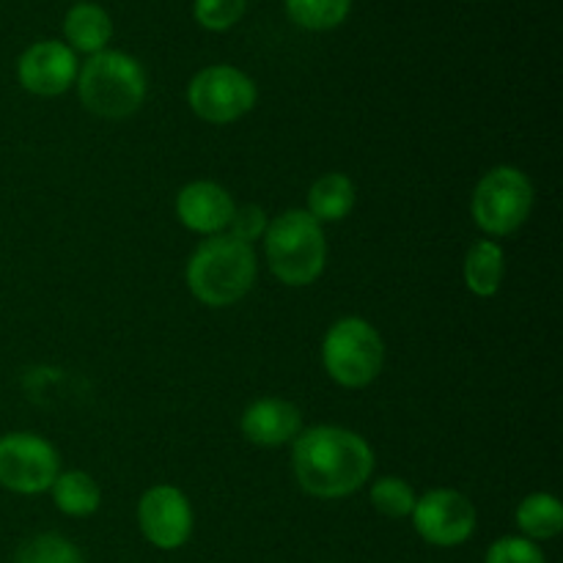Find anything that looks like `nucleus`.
<instances>
[{
	"instance_id": "a211bd4d",
	"label": "nucleus",
	"mask_w": 563,
	"mask_h": 563,
	"mask_svg": "<svg viewBox=\"0 0 563 563\" xmlns=\"http://www.w3.org/2000/svg\"><path fill=\"white\" fill-rule=\"evenodd\" d=\"M55 509L66 517H91L102 506V489L93 482V476L82 471L58 473V478L49 487Z\"/></svg>"
},
{
	"instance_id": "b1692460",
	"label": "nucleus",
	"mask_w": 563,
	"mask_h": 563,
	"mask_svg": "<svg viewBox=\"0 0 563 563\" xmlns=\"http://www.w3.org/2000/svg\"><path fill=\"white\" fill-rule=\"evenodd\" d=\"M267 212L256 203H245V207H236L234 214H231V223H229V234L234 240L245 242V245H253L256 240H264L267 234Z\"/></svg>"
},
{
	"instance_id": "f8f14e48",
	"label": "nucleus",
	"mask_w": 563,
	"mask_h": 563,
	"mask_svg": "<svg viewBox=\"0 0 563 563\" xmlns=\"http://www.w3.org/2000/svg\"><path fill=\"white\" fill-rule=\"evenodd\" d=\"M234 209V198L218 181H190L176 196V218L185 229L196 231V234H223V229H229Z\"/></svg>"
},
{
	"instance_id": "6ab92c4d",
	"label": "nucleus",
	"mask_w": 563,
	"mask_h": 563,
	"mask_svg": "<svg viewBox=\"0 0 563 563\" xmlns=\"http://www.w3.org/2000/svg\"><path fill=\"white\" fill-rule=\"evenodd\" d=\"M352 0H286L291 22L306 31H333L350 16Z\"/></svg>"
},
{
	"instance_id": "9b49d317",
	"label": "nucleus",
	"mask_w": 563,
	"mask_h": 563,
	"mask_svg": "<svg viewBox=\"0 0 563 563\" xmlns=\"http://www.w3.org/2000/svg\"><path fill=\"white\" fill-rule=\"evenodd\" d=\"M77 71H80L77 53L69 49V44L55 42V38L31 44L16 60L20 86L36 97H58L69 91L77 82Z\"/></svg>"
},
{
	"instance_id": "f257e3e1",
	"label": "nucleus",
	"mask_w": 563,
	"mask_h": 563,
	"mask_svg": "<svg viewBox=\"0 0 563 563\" xmlns=\"http://www.w3.org/2000/svg\"><path fill=\"white\" fill-rule=\"evenodd\" d=\"M291 471L308 495L339 500L357 493L374 473V451L344 427L302 429L291 443Z\"/></svg>"
},
{
	"instance_id": "4468645a",
	"label": "nucleus",
	"mask_w": 563,
	"mask_h": 563,
	"mask_svg": "<svg viewBox=\"0 0 563 563\" xmlns=\"http://www.w3.org/2000/svg\"><path fill=\"white\" fill-rule=\"evenodd\" d=\"M64 36L69 49L86 55H97L108 49L110 36H113V22L108 11L97 3H77L66 11Z\"/></svg>"
},
{
	"instance_id": "9d476101",
	"label": "nucleus",
	"mask_w": 563,
	"mask_h": 563,
	"mask_svg": "<svg viewBox=\"0 0 563 563\" xmlns=\"http://www.w3.org/2000/svg\"><path fill=\"white\" fill-rule=\"evenodd\" d=\"M192 506L181 489L157 484L137 500V526L143 539L157 550H179L192 537Z\"/></svg>"
},
{
	"instance_id": "7ed1b4c3",
	"label": "nucleus",
	"mask_w": 563,
	"mask_h": 563,
	"mask_svg": "<svg viewBox=\"0 0 563 563\" xmlns=\"http://www.w3.org/2000/svg\"><path fill=\"white\" fill-rule=\"evenodd\" d=\"M75 86L88 113L115 121L137 113L146 99L148 82L146 71L132 55L121 49H102L82 64Z\"/></svg>"
},
{
	"instance_id": "f03ea898",
	"label": "nucleus",
	"mask_w": 563,
	"mask_h": 563,
	"mask_svg": "<svg viewBox=\"0 0 563 563\" xmlns=\"http://www.w3.org/2000/svg\"><path fill=\"white\" fill-rule=\"evenodd\" d=\"M258 275L256 253L231 234H214L187 262V289L209 308H229L253 289Z\"/></svg>"
},
{
	"instance_id": "423d86ee",
	"label": "nucleus",
	"mask_w": 563,
	"mask_h": 563,
	"mask_svg": "<svg viewBox=\"0 0 563 563\" xmlns=\"http://www.w3.org/2000/svg\"><path fill=\"white\" fill-rule=\"evenodd\" d=\"M533 212V185L520 168L498 165L487 170L471 198L473 223L489 236H509Z\"/></svg>"
},
{
	"instance_id": "20e7f679",
	"label": "nucleus",
	"mask_w": 563,
	"mask_h": 563,
	"mask_svg": "<svg viewBox=\"0 0 563 563\" xmlns=\"http://www.w3.org/2000/svg\"><path fill=\"white\" fill-rule=\"evenodd\" d=\"M269 273L286 286H311L328 264L324 231L306 209H289L269 220L264 234Z\"/></svg>"
},
{
	"instance_id": "412c9836",
	"label": "nucleus",
	"mask_w": 563,
	"mask_h": 563,
	"mask_svg": "<svg viewBox=\"0 0 563 563\" xmlns=\"http://www.w3.org/2000/svg\"><path fill=\"white\" fill-rule=\"evenodd\" d=\"M16 563H86L80 550L58 533H38L22 544Z\"/></svg>"
},
{
	"instance_id": "dca6fc26",
	"label": "nucleus",
	"mask_w": 563,
	"mask_h": 563,
	"mask_svg": "<svg viewBox=\"0 0 563 563\" xmlns=\"http://www.w3.org/2000/svg\"><path fill=\"white\" fill-rule=\"evenodd\" d=\"M506 256L495 240H478L465 256V286L476 297H495L504 284Z\"/></svg>"
},
{
	"instance_id": "5701e85b",
	"label": "nucleus",
	"mask_w": 563,
	"mask_h": 563,
	"mask_svg": "<svg viewBox=\"0 0 563 563\" xmlns=\"http://www.w3.org/2000/svg\"><path fill=\"white\" fill-rule=\"evenodd\" d=\"M484 563H548L542 548L526 537H504L489 544Z\"/></svg>"
},
{
	"instance_id": "39448f33",
	"label": "nucleus",
	"mask_w": 563,
	"mask_h": 563,
	"mask_svg": "<svg viewBox=\"0 0 563 563\" xmlns=\"http://www.w3.org/2000/svg\"><path fill=\"white\" fill-rule=\"evenodd\" d=\"M322 366L341 388H366L385 366V344L372 322L344 317L324 333Z\"/></svg>"
},
{
	"instance_id": "f3484780",
	"label": "nucleus",
	"mask_w": 563,
	"mask_h": 563,
	"mask_svg": "<svg viewBox=\"0 0 563 563\" xmlns=\"http://www.w3.org/2000/svg\"><path fill=\"white\" fill-rule=\"evenodd\" d=\"M517 528L531 542H550L563 531V506L555 495L533 493L517 506Z\"/></svg>"
},
{
	"instance_id": "ddd939ff",
	"label": "nucleus",
	"mask_w": 563,
	"mask_h": 563,
	"mask_svg": "<svg viewBox=\"0 0 563 563\" xmlns=\"http://www.w3.org/2000/svg\"><path fill=\"white\" fill-rule=\"evenodd\" d=\"M240 427L253 445L278 449V445L295 443L297 434L302 432V412L291 401L267 396L245 407Z\"/></svg>"
},
{
	"instance_id": "6e6552de",
	"label": "nucleus",
	"mask_w": 563,
	"mask_h": 563,
	"mask_svg": "<svg viewBox=\"0 0 563 563\" xmlns=\"http://www.w3.org/2000/svg\"><path fill=\"white\" fill-rule=\"evenodd\" d=\"M60 473V454L49 440L33 432L0 438V487L16 495L47 493Z\"/></svg>"
},
{
	"instance_id": "2eb2a0df",
	"label": "nucleus",
	"mask_w": 563,
	"mask_h": 563,
	"mask_svg": "<svg viewBox=\"0 0 563 563\" xmlns=\"http://www.w3.org/2000/svg\"><path fill=\"white\" fill-rule=\"evenodd\" d=\"M355 181L346 174H324L322 179H317L308 190V209L306 212L322 223H339L355 207Z\"/></svg>"
},
{
	"instance_id": "1a4fd4ad",
	"label": "nucleus",
	"mask_w": 563,
	"mask_h": 563,
	"mask_svg": "<svg viewBox=\"0 0 563 563\" xmlns=\"http://www.w3.org/2000/svg\"><path fill=\"white\" fill-rule=\"evenodd\" d=\"M418 537L432 548H460L476 531V506L456 489H432L421 495L412 509Z\"/></svg>"
},
{
	"instance_id": "0eeeda50",
	"label": "nucleus",
	"mask_w": 563,
	"mask_h": 563,
	"mask_svg": "<svg viewBox=\"0 0 563 563\" xmlns=\"http://www.w3.org/2000/svg\"><path fill=\"white\" fill-rule=\"evenodd\" d=\"M256 82L229 64L207 66L187 86V102L198 119L209 124H231L256 108Z\"/></svg>"
},
{
	"instance_id": "aec40b11",
	"label": "nucleus",
	"mask_w": 563,
	"mask_h": 563,
	"mask_svg": "<svg viewBox=\"0 0 563 563\" xmlns=\"http://www.w3.org/2000/svg\"><path fill=\"white\" fill-rule=\"evenodd\" d=\"M372 506L383 517H390V520H401V517H410L412 509H416V489L399 476H385L379 482L372 484Z\"/></svg>"
},
{
	"instance_id": "4be33fe9",
	"label": "nucleus",
	"mask_w": 563,
	"mask_h": 563,
	"mask_svg": "<svg viewBox=\"0 0 563 563\" xmlns=\"http://www.w3.org/2000/svg\"><path fill=\"white\" fill-rule=\"evenodd\" d=\"M245 9L247 0H196L192 3V14H196L198 25L214 33L234 27L245 14Z\"/></svg>"
}]
</instances>
